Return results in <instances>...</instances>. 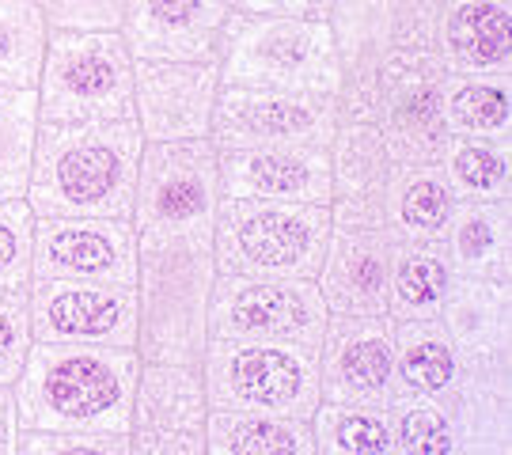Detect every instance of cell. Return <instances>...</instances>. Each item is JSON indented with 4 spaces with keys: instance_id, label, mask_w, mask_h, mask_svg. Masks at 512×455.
Instances as JSON below:
<instances>
[{
    "instance_id": "6da1fadb",
    "label": "cell",
    "mask_w": 512,
    "mask_h": 455,
    "mask_svg": "<svg viewBox=\"0 0 512 455\" xmlns=\"http://www.w3.org/2000/svg\"><path fill=\"white\" fill-rule=\"evenodd\" d=\"M141 148L133 118L38 122L23 198L35 217H129Z\"/></svg>"
},
{
    "instance_id": "7a4b0ae2",
    "label": "cell",
    "mask_w": 512,
    "mask_h": 455,
    "mask_svg": "<svg viewBox=\"0 0 512 455\" xmlns=\"http://www.w3.org/2000/svg\"><path fill=\"white\" fill-rule=\"evenodd\" d=\"M141 353L133 346L31 342L16 387L19 429L126 433Z\"/></svg>"
},
{
    "instance_id": "3957f363",
    "label": "cell",
    "mask_w": 512,
    "mask_h": 455,
    "mask_svg": "<svg viewBox=\"0 0 512 455\" xmlns=\"http://www.w3.org/2000/svg\"><path fill=\"white\" fill-rule=\"evenodd\" d=\"M217 281L213 236L137 232V353L141 361L202 364L209 296Z\"/></svg>"
},
{
    "instance_id": "277c9868",
    "label": "cell",
    "mask_w": 512,
    "mask_h": 455,
    "mask_svg": "<svg viewBox=\"0 0 512 455\" xmlns=\"http://www.w3.org/2000/svg\"><path fill=\"white\" fill-rule=\"evenodd\" d=\"M330 205L220 194L213 258L228 277H315L330 243Z\"/></svg>"
},
{
    "instance_id": "5b68a950",
    "label": "cell",
    "mask_w": 512,
    "mask_h": 455,
    "mask_svg": "<svg viewBox=\"0 0 512 455\" xmlns=\"http://www.w3.org/2000/svg\"><path fill=\"white\" fill-rule=\"evenodd\" d=\"M220 84L338 95L342 69L330 19L232 12L220 42Z\"/></svg>"
},
{
    "instance_id": "8992f818",
    "label": "cell",
    "mask_w": 512,
    "mask_h": 455,
    "mask_svg": "<svg viewBox=\"0 0 512 455\" xmlns=\"http://www.w3.org/2000/svg\"><path fill=\"white\" fill-rule=\"evenodd\" d=\"M133 54L118 31L50 27L38 69V122L133 118Z\"/></svg>"
},
{
    "instance_id": "52a82bcc",
    "label": "cell",
    "mask_w": 512,
    "mask_h": 455,
    "mask_svg": "<svg viewBox=\"0 0 512 455\" xmlns=\"http://www.w3.org/2000/svg\"><path fill=\"white\" fill-rule=\"evenodd\" d=\"M209 410H255L308 418L319 395V346L262 342V338H209L202 357Z\"/></svg>"
},
{
    "instance_id": "ba28073f",
    "label": "cell",
    "mask_w": 512,
    "mask_h": 455,
    "mask_svg": "<svg viewBox=\"0 0 512 455\" xmlns=\"http://www.w3.org/2000/svg\"><path fill=\"white\" fill-rule=\"evenodd\" d=\"M220 201V171L213 137L190 141H145L137 186H133V228L160 236H213Z\"/></svg>"
},
{
    "instance_id": "9c48e42d",
    "label": "cell",
    "mask_w": 512,
    "mask_h": 455,
    "mask_svg": "<svg viewBox=\"0 0 512 455\" xmlns=\"http://www.w3.org/2000/svg\"><path fill=\"white\" fill-rule=\"evenodd\" d=\"M330 308L315 277H228L209 296V338H262L319 346Z\"/></svg>"
},
{
    "instance_id": "30bf717a",
    "label": "cell",
    "mask_w": 512,
    "mask_h": 455,
    "mask_svg": "<svg viewBox=\"0 0 512 455\" xmlns=\"http://www.w3.org/2000/svg\"><path fill=\"white\" fill-rule=\"evenodd\" d=\"M444 61L433 50H395L376 73V126L395 164H437L448 145L440 110Z\"/></svg>"
},
{
    "instance_id": "8fae6325",
    "label": "cell",
    "mask_w": 512,
    "mask_h": 455,
    "mask_svg": "<svg viewBox=\"0 0 512 455\" xmlns=\"http://www.w3.org/2000/svg\"><path fill=\"white\" fill-rule=\"evenodd\" d=\"M338 95L220 84L213 114V145H330L338 129Z\"/></svg>"
},
{
    "instance_id": "7c38bea8",
    "label": "cell",
    "mask_w": 512,
    "mask_h": 455,
    "mask_svg": "<svg viewBox=\"0 0 512 455\" xmlns=\"http://www.w3.org/2000/svg\"><path fill=\"white\" fill-rule=\"evenodd\" d=\"M27 292H31V338L35 342L137 349V289L133 285L35 277Z\"/></svg>"
},
{
    "instance_id": "4fadbf2b",
    "label": "cell",
    "mask_w": 512,
    "mask_h": 455,
    "mask_svg": "<svg viewBox=\"0 0 512 455\" xmlns=\"http://www.w3.org/2000/svg\"><path fill=\"white\" fill-rule=\"evenodd\" d=\"M202 364L141 361L129 414V455H205Z\"/></svg>"
},
{
    "instance_id": "5bb4252c",
    "label": "cell",
    "mask_w": 512,
    "mask_h": 455,
    "mask_svg": "<svg viewBox=\"0 0 512 455\" xmlns=\"http://www.w3.org/2000/svg\"><path fill=\"white\" fill-rule=\"evenodd\" d=\"M319 395L380 410L395 402L399 372L387 315H330L319 338Z\"/></svg>"
},
{
    "instance_id": "9a60e30c",
    "label": "cell",
    "mask_w": 512,
    "mask_h": 455,
    "mask_svg": "<svg viewBox=\"0 0 512 455\" xmlns=\"http://www.w3.org/2000/svg\"><path fill=\"white\" fill-rule=\"evenodd\" d=\"M137 281V228L129 217H35L31 281Z\"/></svg>"
},
{
    "instance_id": "2e32d148",
    "label": "cell",
    "mask_w": 512,
    "mask_h": 455,
    "mask_svg": "<svg viewBox=\"0 0 512 455\" xmlns=\"http://www.w3.org/2000/svg\"><path fill=\"white\" fill-rule=\"evenodd\" d=\"M217 95V61H137L133 65V122L145 141L209 137Z\"/></svg>"
},
{
    "instance_id": "e0dca14e",
    "label": "cell",
    "mask_w": 512,
    "mask_h": 455,
    "mask_svg": "<svg viewBox=\"0 0 512 455\" xmlns=\"http://www.w3.org/2000/svg\"><path fill=\"white\" fill-rule=\"evenodd\" d=\"M232 0H126L118 35L133 61H217Z\"/></svg>"
},
{
    "instance_id": "ac0fdd59",
    "label": "cell",
    "mask_w": 512,
    "mask_h": 455,
    "mask_svg": "<svg viewBox=\"0 0 512 455\" xmlns=\"http://www.w3.org/2000/svg\"><path fill=\"white\" fill-rule=\"evenodd\" d=\"M220 194L330 205V145L217 148Z\"/></svg>"
},
{
    "instance_id": "d6986e66",
    "label": "cell",
    "mask_w": 512,
    "mask_h": 455,
    "mask_svg": "<svg viewBox=\"0 0 512 455\" xmlns=\"http://www.w3.org/2000/svg\"><path fill=\"white\" fill-rule=\"evenodd\" d=\"M342 122H376V73L395 54V0H330Z\"/></svg>"
},
{
    "instance_id": "ffe728a7",
    "label": "cell",
    "mask_w": 512,
    "mask_h": 455,
    "mask_svg": "<svg viewBox=\"0 0 512 455\" xmlns=\"http://www.w3.org/2000/svg\"><path fill=\"white\" fill-rule=\"evenodd\" d=\"M399 239L380 228H330V243L315 285L330 315H387V289Z\"/></svg>"
},
{
    "instance_id": "44dd1931",
    "label": "cell",
    "mask_w": 512,
    "mask_h": 455,
    "mask_svg": "<svg viewBox=\"0 0 512 455\" xmlns=\"http://www.w3.org/2000/svg\"><path fill=\"white\" fill-rule=\"evenodd\" d=\"M391 167L376 122H338L330 141V220L338 228H380Z\"/></svg>"
},
{
    "instance_id": "7402d4cb",
    "label": "cell",
    "mask_w": 512,
    "mask_h": 455,
    "mask_svg": "<svg viewBox=\"0 0 512 455\" xmlns=\"http://www.w3.org/2000/svg\"><path fill=\"white\" fill-rule=\"evenodd\" d=\"M437 54L444 73H512V0H444Z\"/></svg>"
},
{
    "instance_id": "603a6c76",
    "label": "cell",
    "mask_w": 512,
    "mask_h": 455,
    "mask_svg": "<svg viewBox=\"0 0 512 455\" xmlns=\"http://www.w3.org/2000/svg\"><path fill=\"white\" fill-rule=\"evenodd\" d=\"M456 190L444 179L440 164H395L384 194V224L399 243H433L444 239L452 213H456Z\"/></svg>"
},
{
    "instance_id": "cb8c5ba5",
    "label": "cell",
    "mask_w": 512,
    "mask_h": 455,
    "mask_svg": "<svg viewBox=\"0 0 512 455\" xmlns=\"http://www.w3.org/2000/svg\"><path fill=\"white\" fill-rule=\"evenodd\" d=\"M444 247L459 277L512 285V201H459Z\"/></svg>"
},
{
    "instance_id": "d4e9b609",
    "label": "cell",
    "mask_w": 512,
    "mask_h": 455,
    "mask_svg": "<svg viewBox=\"0 0 512 455\" xmlns=\"http://www.w3.org/2000/svg\"><path fill=\"white\" fill-rule=\"evenodd\" d=\"M440 110L452 137L512 145V73H444Z\"/></svg>"
},
{
    "instance_id": "484cf974",
    "label": "cell",
    "mask_w": 512,
    "mask_h": 455,
    "mask_svg": "<svg viewBox=\"0 0 512 455\" xmlns=\"http://www.w3.org/2000/svg\"><path fill=\"white\" fill-rule=\"evenodd\" d=\"M440 327L456 349H490L512 346V292L509 281L490 277H459L448 285V296L440 304Z\"/></svg>"
},
{
    "instance_id": "4316f807",
    "label": "cell",
    "mask_w": 512,
    "mask_h": 455,
    "mask_svg": "<svg viewBox=\"0 0 512 455\" xmlns=\"http://www.w3.org/2000/svg\"><path fill=\"white\" fill-rule=\"evenodd\" d=\"M205 455H315V437L308 418L209 410Z\"/></svg>"
},
{
    "instance_id": "83f0119b",
    "label": "cell",
    "mask_w": 512,
    "mask_h": 455,
    "mask_svg": "<svg viewBox=\"0 0 512 455\" xmlns=\"http://www.w3.org/2000/svg\"><path fill=\"white\" fill-rule=\"evenodd\" d=\"M399 391L410 395H448L459 383V349L440 327V319H391Z\"/></svg>"
},
{
    "instance_id": "f1b7e54d",
    "label": "cell",
    "mask_w": 512,
    "mask_h": 455,
    "mask_svg": "<svg viewBox=\"0 0 512 455\" xmlns=\"http://www.w3.org/2000/svg\"><path fill=\"white\" fill-rule=\"evenodd\" d=\"M456 266L444 239L433 243H399L387 289V319H437Z\"/></svg>"
},
{
    "instance_id": "f546056e",
    "label": "cell",
    "mask_w": 512,
    "mask_h": 455,
    "mask_svg": "<svg viewBox=\"0 0 512 455\" xmlns=\"http://www.w3.org/2000/svg\"><path fill=\"white\" fill-rule=\"evenodd\" d=\"M456 429L459 455H509L512 452V399L482 383L459 376V383L440 395Z\"/></svg>"
},
{
    "instance_id": "4dcf8cb0",
    "label": "cell",
    "mask_w": 512,
    "mask_h": 455,
    "mask_svg": "<svg viewBox=\"0 0 512 455\" xmlns=\"http://www.w3.org/2000/svg\"><path fill=\"white\" fill-rule=\"evenodd\" d=\"M437 164L459 201H512V145L448 137Z\"/></svg>"
},
{
    "instance_id": "1f68e13d",
    "label": "cell",
    "mask_w": 512,
    "mask_h": 455,
    "mask_svg": "<svg viewBox=\"0 0 512 455\" xmlns=\"http://www.w3.org/2000/svg\"><path fill=\"white\" fill-rule=\"evenodd\" d=\"M315 455H395L391 414L380 406L319 402L311 414Z\"/></svg>"
},
{
    "instance_id": "d6a6232c",
    "label": "cell",
    "mask_w": 512,
    "mask_h": 455,
    "mask_svg": "<svg viewBox=\"0 0 512 455\" xmlns=\"http://www.w3.org/2000/svg\"><path fill=\"white\" fill-rule=\"evenodd\" d=\"M50 23L35 0H0V88H35Z\"/></svg>"
},
{
    "instance_id": "836d02e7",
    "label": "cell",
    "mask_w": 512,
    "mask_h": 455,
    "mask_svg": "<svg viewBox=\"0 0 512 455\" xmlns=\"http://www.w3.org/2000/svg\"><path fill=\"white\" fill-rule=\"evenodd\" d=\"M35 129H38L35 88H0V201L27 194Z\"/></svg>"
},
{
    "instance_id": "e575fe53",
    "label": "cell",
    "mask_w": 512,
    "mask_h": 455,
    "mask_svg": "<svg viewBox=\"0 0 512 455\" xmlns=\"http://www.w3.org/2000/svg\"><path fill=\"white\" fill-rule=\"evenodd\" d=\"M387 414L395 433V455H459L456 429L444 399L399 391Z\"/></svg>"
},
{
    "instance_id": "d590c367",
    "label": "cell",
    "mask_w": 512,
    "mask_h": 455,
    "mask_svg": "<svg viewBox=\"0 0 512 455\" xmlns=\"http://www.w3.org/2000/svg\"><path fill=\"white\" fill-rule=\"evenodd\" d=\"M31 342V292L27 285H0V383L19 380Z\"/></svg>"
},
{
    "instance_id": "8d00e7d4",
    "label": "cell",
    "mask_w": 512,
    "mask_h": 455,
    "mask_svg": "<svg viewBox=\"0 0 512 455\" xmlns=\"http://www.w3.org/2000/svg\"><path fill=\"white\" fill-rule=\"evenodd\" d=\"M35 213L27 198L0 201V285H31Z\"/></svg>"
},
{
    "instance_id": "74e56055",
    "label": "cell",
    "mask_w": 512,
    "mask_h": 455,
    "mask_svg": "<svg viewBox=\"0 0 512 455\" xmlns=\"http://www.w3.org/2000/svg\"><path fill=\"white\" fill-rule=\"evenodd\" d=\"M16 455H129V437L80 429H19Z\"/></svg>"
},
{
    "instance_id": "f35d334b",
    "label": "cell",
    "mask_w": 512,
    "mask_h": 455,
    "mask_svg": "<svg viewBox=\"0 0 512 455\" xmlns=\"http://www.w3.org/2000/svg\"><path fill=\"white\" fill-rule=\"evenodd\" d=\"M50 27L73 31H118L126 0H35Z\"/></svg>"
},
{
    "instance_id": "ab89813d",
    "label": "cell",
    "mask_w": 512,
    "mask_h": 455,
    "mask_svg": "<svg viewBox=\"0 0 512 455\" xmlns=\"http://www.w3.org/2000/svg\"><path fill=\"white\" fill-rule=\"evenodd\" d=\"M440 8L444 0H395V50L437 54Z\"/></svg>"
},
{
    "instance_id": "60d3db41",
    "label": "cell",
    "mask_w": 512,
    "mask_h": 455,
    "mask_svg": "<svg viewBox=\"0 0 512 455\" xmlns=\"http://www.w3.org/2000/svg\"><path fill=\"white\" fill-rule=\"evenodd\" d=\"M459 368L467 380L490 387L497 395L512 399V346H490V349H463Z\"/></svg>"
},
{
    "instance_id": "b9f144b4",
    "label": "cell",
    "mask_w": 512,
    "mask_h": 455,
    "mask_svg": "<svg viewBox=\"0 0 512 455\" xmlns=\"http://www.w3.org/2000/svg\"><path fill=\"white\" fill-rule=\"evenodd\" d=\"M236 12L251 16H304V19H327L330 0H232Z\"/></svg>"
},
{
    "instance_id": "7bdbcfd3",
    "label": "cell",
    "mask_w": 512,
    "mask_h": 455,
    "mask_svg": "<svg viewBox=\"0 0 512 455\" xmlns=\"http://www.w3.org/2000/svg\"><path fill=\"white\" fill-rule=\"evenodd\" d=\"M19 437V406H16V387L0 383V455H16Z\"/></svg>"
}]
</instances>
